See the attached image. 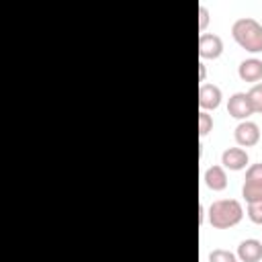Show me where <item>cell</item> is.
Segmentation results:
<instances>
[{"mask_svg":"<svg viewBox=\"0 0 262 262\" xmlns=\"http://www.w3.org/2000/svg\"><path fill=\"white\" fill-rule=\"evenodd\" d=\"M237 76L244 82L258 84L262 80V59H258V57H246L237 66Z\"/></svg>","mask_w":262,"mask_h":262,"instance_id":"8","label":"cell"},{"mask_svg":"<svg viewBox=\"0 0 262 262\" xmlns=\"http://www.w3.org/2000/svg\"><path fill=\"white\" fill-rule=\"evenodd\" d=\"M221 53H223V39L215 33H201L199 37L201 59H217Z\"/></svg>","mask_w":262,"mask_h":262,"instance_id":"4","label":"cell"},{"mask_svg":"<svg viewBox=\"0 0 262 262\" xmlns=\"http://www.w3.org/2000/svg\"><path fill=\"white\" fill-rule=\"evenodd\" d=\"M239 262H260L262 260V242L248 237L244 242H239L237 252H235Z\"/></svg>","mask_w":262,"mask_h":262,"instance_id":"9","label":"cell"},{"mask_svg":"<svg viewBox=\"0 0 262 262\" xmlns=\"http://www.w3.org/2000/svg\"><path fill=\"white\" fill-rule=\"evenodd\" d=\"M233 137H235V143L239 147H252L260 141V127L254 123V121H239L235 131H233Z\"/></svg>","mask_w":262,"mask_h":262,"instance_id":"3","label":"cell"},{"mask_svg":"<svg viewBox=\"0 0 262 262\" xmlns=\"http://www.w3.org/2000/svg\"><path fill=\"white\" fill-rule=\"evenodd\" d=\"M246 215L250 217V221H252V223L262 225V201L248 203V207H246Z\"/></svg>","mask_w":262,"mask_h":262,"instance_id":"13","label":"cell"},{"mask_svg":"<svg viewBox=\"0 0 262 262\" xmlns=\"http://www.w3.org/2000/svg\"><path fill=\"white\" fill-rule=\"evenodd\" d=\"M231 35L239 47L250 53L262 51V25L252 16H239L231 25Z\"/></svg>","mask_w":262,"mask_h":262,"instance_id":"2","label":"cell"},{"mask_svg":"<svg viewBox=\"0 0 262 262\" xmlns=\"http://www.w3.org/2000/svg\"><path fill=\"white\" fill-rule=\"evenodd\" d=\"M221 98H223V94H221V88L217 84H207L205 82V84L199 86V106H201V111L217 108L221 104Z\"/></svg>","mask_w":262,"mask_h":262,"instance_id":"6","label":"cell"},{"mask_svg":"<svg viewBox=\"0 0 262 262\" xmlns=\"http://www.w3.org/2000/svg\"><path fill=\"white\" fill-rule=\"evenodd\" d=\"M213 129V117L207 111H199V135L205 137Z\"/></svg>","mask_w":262,"mask_h":262,"instance_id":"14","label":"cell"},{"mask_svg":"<svg viewBox=\"0 0 262 262\" xmlns=\"http://www.w3.org/2000/svg\"><path fill=\"white\" fill-rule=\"evenodd\" d=\"M248 98H250L254 113H262V82L252 84V88L248 90Z\"/></svg>","mask_w":262,"mask_h":262,"instance_id":"11","label":"cell"},{"mask_svg":"<svg viewBox=\"0 0 262 262\" xmlns=\"http://www.w3.org/2000/svg\"><path fill=\"white\" fill-rule=\"evenodd\" d=\"M199 78H201V82H205V78H207V68L203 61H199Z\"/></svg>","mask_w":262,"mask_h":262,"instance_id":"16","label":"cell"},{"mask_svg":"<svg viewBox=\"0 0 262 262\" xmlns=\"http://www.w3.org/2000/svg\"><path fill=\"white\" fill-rule=\"evenodd\" d=\"M203 178H205V184H207L211 190H215V192L227 188V172H225V168L219 166V164L209 166V168L205 170V176H203Z\"/></svg>","mask_w":262,"mask_h":262,"instance_id":"10","label":"cell"},{"mask_svg":"<svg viewBox=\"0 0 262 262\" xmlns=\"http://www.w3.org/2000/svg\"><path fill=\"white\" fill-rule=\"evenodd\" d=\"M209 262H237V256L229 250H223V248H217L209 254Z\"/></svg>","mask_w":262,"mask_h":262,"instance_id":"12","label":"cell"},{"mask_svg":"<svg viewBox=\"0 0 262 262\" xmlns=\"http://www.w3.org/2000/svg\"><path fill=\"white\" fill-rule=\"evenodd\" d=\"M209 223L215 229H229L237 225L244 217V207L237 199H219L209 205Z\"/></svg>","mask_w":262,"mask_h":262,"instance_id":"1","label":"cell"},{"mask_svg":"<svg viewBox=\"0 0 262 262\" xmlns=\"http://www.w3.org/2000/svg\"><path fill=\"white\" fill-rule=\"evenodd\" d=\"M207 23H209V8L205 4H199V31L201 33H205Z\"/></svg>","mask_w":262,"mask_h":262,"instance_id":"15","label":"cell"},{"mask_svg":"<svg viewBox=\"0 0 262 262\" xmlns=\"http://www.w3.org/2000/svg\"><path fill=\"white\" fill-rule=\"evenodd\" d=\"M248 162H250V158H248V151H246L244 147H227V149H223V154H221V164H223V168L233 170V172L244 170V168L248 166Z\"/></svg>","mask_w":262,"mask_h":262,"instance_id":"7","label":"cell"},{"mask_svg":"<svg viewBox=\"0 0 262 262\" xmlns=\"http://www.w3.org/2000/svg\"><path fill=\"white\" fill-rule=\"evenodd\" d=\"M227 113L233 119L248 121V117L254 115V108H252L250 98H248V92H233L229 96V100H227Z\"/></svg>","mask_w":262,"mask_h":262,"instance_id":"5","label":"cell"}]
</instances>
